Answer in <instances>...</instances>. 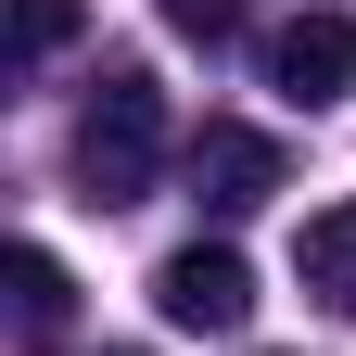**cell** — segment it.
<instances>
[{"label":"cell","mask_w":356,"mask_h":356,"mask_svg":"<svg viewBox=\"0 0 356 356\" xmlns=\"http://www.w3.org/2000/svg\"><path fill=\"white\" fill-rule=\"evenodd\" d=\"M13 305H26V331H64L76 318V280H64L51 242H13Z\"/></svg>","instance_id":"cell-6"},{"label":"cell","mask_w":356,"mask_h":356,"mask_svg":"<svg viewBox=\"0 0 356 356\" xmlns=\"http://www.w3.org/2000/svg\"><path fill=\"white\" fill-rule=\"evenodd\" d=\"M153 178H165V89L140 64H102V89L76 115V191L89 204H140Z\"/></svg>","instance_id":"cell-1"},{"label":"cell","mask_w":356,"mask_h":356,"mask_svg":"<svg viewBox=\"0 0 356 356\" xmlns=\"http://www.w3.org/2000/svg\"><path fill=\"white\" fill-rule=\"evenodd\" d=\"M115 356H140V343H115Z\"/></svg>","instance_id":"cell-9"},{"label":"cell","mask_w":356,"mask_h":356,"mask_svg":"<svg viewBox=\"0 0 356 356\" xmlns=\"http://www.w3.org/2000/svg\"><path fill=\"white\" fill-rule=\"evenodd\" d=\"M178 178H191V204H204V216H254V204L293 178V153L267 140V127H242V115H204V127H191V153H178Z\"/></svg>","instance_id":"cell-2"},{"label":"cell","mask_w":356,"mask_h":356,"mask_svg":"<svg viewBox=\"0 0 356 356\" xmlns=\"http://www.w3.org/2000/svg\"><path fill=\"white\" fill-rule=\"evenodd\" d=\"M76 38V0H13V64H51Z\"/></svg>","instance_id":"cell-7"},{"label":"cell","mask_w":356,"mask_h":356,"mask_svg":"<svg viewBox=\"0 0 356 356\" xmlns=\"http://www.w3.org/2000/svg\"><path fill=\"white\" fill-rule=\"evenodd\" d=\"M293 280L318 293V305H343V318H356V191L318 204V216L293 229Z\"/></svg>","instance_id":"cell-5"},{"label":"cell","mask_w":356,"mask_h":356,"mask_svg":"<svg viewBox=\"0 0 356 356\" xmlns=\"http://www.w3.org/2000/svg\"><path fill=\"white\" fill-rule=\"evenodd\" d=\"M153 305H165V331H242L254 318V267L229 242H178L153 267Z\"/></svg>","instance_id":"cell-3"},{"label":"cell","mask_w":356,"mask_h":356,"mask_svg":"<svg viewBox=\"0 0 356 356\" xmlns=\"http://www.w3.org/2000/svg\"><path fill=\"white\" fill-rule=\"evenodd\" d=\"M165 26L204 38V51H229V38H242V0H165Z\"/></svg>","instance_id":"cell-8"},{"label":"cell","mask_w":356,"mask_h":356,"mask_svg":"<svg viewBox=\"0 0 356 356\" xmlns=\"http://www.w3.org/2000/svg\"><path fill=\"white\" fill-rule=\"evenodd\" d=\"M267 76H280V102H305V115H331L343 89H356V13H293L280 38H267Z\"/></svg>","instance_id":"cell-4"}]
</instances>
